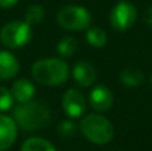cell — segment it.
I'll list each match as a JSON object with an SVG mask.
<instances>
[{
  "label": "cell",
  "mask_w": 152,
  "mask_h": 151,
  "mask_svg": "<svg viewBox=\"0 0 152 151\" xmlns=\"http://www.w3.org/2000/svg\"><path fill=\"white\" fill-rule=\"evenodd\" d=\"M32 78L43 86H60L67 82L69 68L60 58H45L35 62L31 70Z\"/></svg>",
  "instance_id": "2"
},
{
  "label": "cell",
  "mask_w": 152,
  "mask_h": 151,
  "mask_svg": "<svg viewBox=\"0 0 152 151\" xmlns=\"http://www.w3.org/2000/svg\"><path fill=\"white\" fill-rule=\"evenodd\" d=\"M13 119L23 130L37 131L50 123L51 114L44 103L29 100L27 103H19L13 111Z\"/></svg>",
  "instance_id": "1"
},
{
  "label": "cell",
  "mask_w": 152,
  "mask_h": 151,
  "mask_svg": "<svg viewBox=\"0 0 152 151\" xmlns=\"http://www.w3.org/2000/svg\"><path fill=\"white\" fill-rule=\"evenodd\" d=\"M18 127L15 119L0 112V151L8 150L18 138Z\"/></svg>",
  "instance_id": "9"
},
{
  "label": "cell",
  "mask_w": 152,
  "mask_h": 151,
  "mask_svg": "<svg viewBox=\"0 0 152 151\" xmlns=\"http://www.w3.org/2000/svg\"><path fill=\"white\" fill-rule=\"evenodd\" d=\"M58 133L61 138H66V139L72 138V136L76 134V125L71 119H66V120L59 123Z\"/></svg>",
  "instance_id": "18"
},
{
  "label": "cell",
  "mask_w": 152,
  "mask_h": 151,
  "mask_svg": "<svg viewBox=\"0 0 152 151\" xmlns=\"http://www.w3.org/2000/svg\"><path fill=\"white\" fill-rule=\"evenodd\" d=\"M72 76L80 87H91L96 82V70L89 62L79 60L75 63L72 70Z\"/></svg>",
  "instance_id": "10"
},
{
  "label": "cell",
  "mask_w": 152,
  "mask_h": 151,
  "mask_svg": "<svg viewBox=\"0 0 152 151\" xmlns=\"http://www.w3.org/2000/svg\"><path fill=\"white\" fill-rule=\"evenodd\" d=\"M11 95L13 98V102L18 103H27L32 100L36 94L35 86L28 79H18L11 87Z\"/></svg>",
  "instance_id": "12"
},
{
  "label": "cell",
  "mask_w": 152,
  "mask_h": 151,
  "mask_svg": "<svg viewBox=\"0 0 152 151\" xmlns=\"http://www.w3.org/2000/svg\"><path fill=\"white\" fill-rule=\"evenodd\" d=\"M137 19L136 7L127 0H120L110 13V23L116 31H127Z\"/></svg>",
  "instance_id": "6"
},
{
  "label": "cell",
  "mask_w": 152,
  "mask_h": 151,
  "mask_svg": "<svg viewBox=\"0 0 152 151\" xmlns=\"http://www.w3.org/2000/svg\"><path fill=\"white\" fill-rule=\"evenodd\" d=\"M86 40L91 47L103 48L108 42V35L100 27H88L86 32Z\"/></svg>",
  "instance_id": "14"
},
{
  "label": "cell",
  "mask_w": 152,
  "mask_h": 151,
  "mask_svg": "<svg viewBox=\"0 0 152 151\" xmlns=\"http://www.w3.org/2000/svg\"><path fill=\"white\" fill-rule=\"evenodd\" d=\"M151 84H152V76H151Z\"/></svg>",
  "instance_id": "22"
},
{
  "label": "cell",
  "mask_w": 152,
  "mask_h": 151,
  "mask_svg": "<svg viewBox=\"0 0 152 151\" xmlns=\"http://www.w3.org/2000/svg\"><path fill=\"white\" fill-rule=\"evenodd\" d=\"M144 23L147 24V26H150L152 27V5L150 8H147V11H145V13H144Z\"/></svg>",
  "instance_id": "20"
},
{
  "label": "cell",
  "mask_w": 152,
  "mask_h": 151,
  "mask_svg": "<svg viewBox=\"0 0 152 151\" xmlns=\"http://www.w3.org/2000/svg\"><path fill=\"white\" fill-rule=\"evenodd\" d=\"M89 104L97 112H105L113 104V94L107 86L99 84L89 92Z\"/></svg>",
  "instance_id": "8"
},
{
  "label": "cell",
  "mask_w": 152,
  "mask_h": 151,
  "mask_svg": "<svg viewBox=\"0 0 152 151\" xmlns=\"http://www.w3.org/2000/svg\"><path fill=\"white\" fill-rule=\"evenodd\" d=\"M61 106H63V111L69 119H76V118L83 117V114L86 112L87 100L79 90L68 88L63 95Z\"/></svg>",
  "instance_id": "7"
},
{
  "label": "cell",
  "mask_w": 152,
  "mask_h": 151,
  "mask_svg": "<svg viewBox=\"0 0 152 151\" xmlns=\"http://www.w3.org/2000/svg\"><path fill=\"white\" fill-rule=\"evenodd\" d=\"M44 19V8L39 4H34L29 5L26 11V18L24 21L29 26H36V24L42 23V20Z\"/></svg>",
  "instance_id": "17"
},
{
  "label": "cell",
  "mask_w": 152,
  "mask_h": 151,
  "mask_svg": "<svg viewBox=\"0 0 152 151\" xmlns=\"http://www.w3.org/2000/svg\"><path fill=\"white\" fill-rule=\"evenodd\" d=\"M119 79H120V82L126 87L135 88V87H139L144 82V74L140 70L135 68V67H127V68H124L120 72Z\"/></svg>",
  "instance_id": "13"
},
{
  "label": "cell",
  "mask_w": 152,
  "mask_h": 151,
  "mask_svg": "<svg viewBox=\"0 0 152 151\" xmlns=\"http://www.w3.org/2000/svg\"><path fill=\"white\" fill-rule=\"evenodd\" d=\"M77 42H76L75 37L72 36H64L63 39L59 40L58 43V54L61 58H71L77 52Z\"/></svg>",
  "instance_id": "16"
},
{
  "label": "cell",
  "mask_w": 152,
  "mask_h": 151,
  "mask_svg": "<svg viewBox=\"0 0 152 151\" xmlns=\"http://www.w3.org/2000/svg\"><path fill=\"white\" fill-rule=\"evenodd\" d=\"M20 64L12 52L5 50H0V79L10 80L18 76Z\"/></svg>",
  "instance_id": "11"
},
{
  "label": "cell",
  "mask_w": 152,
  "mask_h": 151,
  "mask_svg": "<svg viewBox=\"0 0 152 151\" xmlns=\"http://www.w3.org/2000/svg\"><path fill=\"white\" fill-rule=\"evenodd\" d=\"M13 104V98L11 95V91L5 87H0V112H4L10 110Z\"/></svg>",
  "instance_id": "19"
},
{
  "label": "cell",
  "mask_w": 152,
  "mask_h": 151,
  "mask_svg": "<svg viewBox=\"0 0 152 151\" xmlns=\"http://www.w3.org/2000/svg\"><path fill=\"white\" fill-rule=\"evenodd\" d=\"M19 0H0V7L1 8H12L18 4Z\"/></svg>",
  "instance_id": "21"
},
{
  "label": "cell",
  "mask_w": 152,
  "mask_h": 151,
  "mask_svg": "<svg viewBox=\"0 0 152 151\" xmlns=\"http://www.w3.org/2000/svg\"><path fill=\"white\" fill-rule=\"evenodd\" d=\"M79 128L83 136L95 144H107L113 138V126L100 114H88L80 120Z\"/></svg>",
  "instance_id": "3"
},
{
  "label": "cell",
  "mask_w": 152,
  "mask_h": 151,
  "mask_svg": "<svg viewBox=\"0 0 152 151\" xmlns=\"http://www.w3.org/2000/svg\"><path fill=\"white\" fill-rule=\"evenodd\" d=\"M20 151H56V149L47 139L40 136H32L24 141Z\"/></svg>",
  "instance_id": "15"
},
{
  "label": "cell",
  "mask_w": 152,
  "mask_h": 151,
  "mask_svg": "<svg viewBox=\"0 0 152 151\" xmlns=\"http://www.w3.org/2000/svg\"><path fill=\"white\" fill-rule=\"evenodd\" d=\"M32 39V27L26 21L13 20L4 24L0 29V42L7 48H21Z\"/></svg>",
  "instance_id": "4"
},
{
  "label": "cell",
  "mask_w": 152,
  "mask_h": 151,
  "mask_svg": "<svg viewBox=\"0 0 152 151\" xmlns=\"http://www.w3.org/2000/svg\"><path fill=\"white\" fill-rule=\"evenodd\" d=\"M119 1H120V0H119Z\"/></svg>",
  "instance_id": "23"
},
{
  "label": "cell",
  "mask_w": 152,
  "mask_h": 151,
  "mask_svg": "<svg viewBox=\"0 0 152 151\" xmlns=\"http://www.w3.org/2000/svg\"><path fill=\"white\" fill-rule=\"evenodd\" d=\"M58 23L68 31H84L91 24V13L80 5H67L58 12Z\"/></svg>",
  "instance_id": "5"
}]
</instances>
